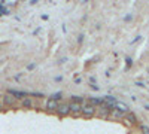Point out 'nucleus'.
Returning a JSON list of instances; mask_svg holds the SVG:
<instances>
[{
	"label": "nucleus",
	"mask_w": 149,
	"mask_h": 134,
	"mask_svg": "<svg viewBox=\"0 0 149 134\" xmlns=\"http://www.w3.org/2000/svg\"><path fill=\"white\" fill-rule=\"evenodd\" d=\"M112 110H113V106L109 104V103H103L102 106L95 107V116L102 118V119H107Z\"/></svg>",
	"instance_id": "1"
},
{
	"label": "nucleus",
	"mask_w": 149,
	"mask_h": 134,
	"mask_svg": "<svg viewBox=\"0 0 149 134\" xmlns=\"http://www.w3.org/2000/svg\"><path fill=\"white\" fill-rule=\"evenodd\" d=\"M57 115L60 118H64L67 115H70V109H69V101H60L57 106Z\"/></svg>",
	"instance_id": "2"
},
{
	"label": "nucleus",
	"mask_w": 149,
	"mask_h": 134,
	"mask_svg": "<svg viewBox=\"0 0 149 134\" xmlns=\"http://www.w3.org/2000/svg\"><path fill=\"white\" fill-rule=\"evenodd\" d=\"M81 116H84V118H93V116H95V107L91 106V104H88V103L82 104Z\"/></svg>",
	"instance_id": "3"
},
{
	"label": "nucleus",
	"mask_w": 149,
	"mask_h": 134,
	"mask_svg": "<svg viewBox=\"0 0 149 134\" xmlns=\"http://www.w3.org/2000/svg\"><path fill=\"white\" fill-rule=\"evenodd\" d=\"M6 94H9L10 97H14L15 100H22V99H26V97H29L27 91H18V90H12V88H9Z\"/></svg>",
	"instance_id": "4"
},
{
	"label": "nucleus",
	"mask_w": 149,
	"mask_h": 134,
	"mask_svg": "<svg viewBox=\"0 0 149 134\" xmlns=\"http://www.w3.org/2000/svg\"><path fill=\"white\" fill-rule=\"evenodd\" d=\"M69 109H70V115L78 118L81 116V110H82V104L79 103H73V101H69Z\"/></svg>",
	"instance_id": "5"
},
{
	"label": "nucleus",
	"mask_w": 149,
	"mask_h": 134,
	"mask_svg": "<svg viewBox=\"0 0 149 134\" xmlns=\"http://www.w3.org/2000/svg\"><path fill=\"white\" fill-rule=\"evenodd\" d=\"M57 106H58V101H55L52 99H48L45 101V109H46L48 112H55L57 110Z\"/></svg>",
	"instance_id": "6"
},
{
	"label": "nucleus",
	"mask_w": 149,
	"mask_h": 134,
	"mask_svg": "<svg viewBox=\"0 0 149 134\" xmlns=\"http://www.w3.org/2000/svg\"><path fill=\"white\" fill-rule=\"evenodd\" d=\"M86 103L94 106V107H98V106H102L104 103V100L100 99V97H90V99H86Z\"/></svg>",
	"instance_id": "7"
},
{
	"label": "nucleus",
	"mask_w": 149,
	"mask_h": 134,
	"mask_svg": "<svg viewBox=\"0 0 149 134\" xmlns=\"http://www.w3.org/2000/svg\"><path fill=\"white\" fill-rule=\"evenodd\" d=\"M33 106H34V101H33L31 97H26V99L21 100V107L22 109H31Z\"/></svg>",
	"instance_id": "8"
},
{
	"label": "nucleus",
	"mask_w": 149,
	"mask_h": 134,
	"mask_svg": "<svg viewBox=\"0 0 149 134\" xmlns=\"http://www.w3.org/2000/svg\"><path fill=\"white\" fill-rule=\"evenodd\" d=\"M124 116H125V113H122V112H119L118 109H113V110L110 112V115H109V118H110V119H115V121L124 119Z\"/></svg>",
	"instance_id": "9"
},
{
	"label": "nucleus",
	"mask_w": 149,
	"mask_h": 134,
	"mask_svg": "<svg viewBox=\"0 0 149 134\" xmlns=\"http://www.w3.org/2000/svg\"><path fill=\"white\" fill-rule=\"evenodd\" d=\"M113 109H118V110H119V112H122V113H128V112H130L128 106H127L125 103H122V101H116V103H115V106H113Z\"/></svg>",
	"instance_id": "10"
},
{
	"label": "nucleus",
	"mask_w": 149,
	"mask_h": 134,
	"mask_svg": "<svg viewBox=\"0 0 149 134\" xmlns=\"http://www.w3.org/2000/svg\"><path fill=\"white\" fill-rule=\"evenodd\" d=\"M124 119H127L128 122L131 124V125H134V124H137V116H136L133 112H128V113H125V116H124Z\"/></svg>",
	"instance_id": "11"
},
{
	"label": "nucleus",
	"mask_w": 149,
	"mask_h": 134,
	"mask_svg": "<svg viewBox=\"0 0 149 134\" xmlns=\"http://www.w3.org/2000/svg\"><path fill=\"white\" fill-rule=\"evenodd\" d=\"M3 104L5 106H14L15 104V99H14V97H10L9 94H6V95H3Z\"/></svg>",
	"instance_id": "12"
},
{
	"label": "nucleus",
	"mask_w": 149,
	"mask_h": 134,
	"mask_svg": "<svg viewBox=\"0 0 149 134\" xmlns=\"http://www.w3.org/2000/svg\"><path fill=\"white\" fill-rule=\"evenodd\" d=\"M70 101L79 103V104H85L86 103V99H85V97H81V95H70Z\"/></svg>",
	"instance_id": "13"
},
{
	"label": "nucleus",
	"mask_w": 149,
	"mask_h": 134,
	"mask_svg": "<svg viewBox=\"0 0 149 134\" xmlns=\"http://www.w3.org/2000/svg\"><path fill=\"white\" fill-rule=\"evenodd\" d=\"M49 99H52V100H55V101H61V100H63V92H61V91L54 92L52 95H49Z\"/></svg>",
	"instance_id": "14"
},
{
	"label": "nucleus",
	"mask_w": 149,
	"mask_h": 134,
	"mask_svg": "<svg viewBox=\"0 0 149 134\" xmlns=\"http://www.w3.org/2000/svg\"><path fill=\"white\" fill-rule=\"evenodd\" d=\"M140 128H142V131H143V134H149V127H146V125H142Z\"/></svg>",
	"instance_id": "15"
},
{
	"label": "nucleus",
	"mask_w": 149,
	"mask_h": 134,
	"mask_svg": "<svg viewBox=\"0 0 149 134\" xmlns=\"http://www.w3.org/2000/svg\"><path fill=\"white\" fill-rule=\"evenodd\" d=\"M90 87H91V90H94V91H98V90H100V88H98V87H97L95 83H91Z\"/></svg>",
	"instance_id": "16"
},
{
	"label": "nucleus",
	"mask_w": 149,
	"mask_h": 134,
	"mask_svg": "<svg viewBox=\"0 0 149 134\" xmlns=\"http://www.w3.org/2000/svg\"><path fill=\"white\" fill-rule=\"evenodd\" d=\"M136 85H137V87H140V88H143V87H145V82H140V81H137V82H136Z\"/></svg>",
	"instance_id": "17"
},
{
	"label": "nucleus",
	"mask_w": 149,
	"mask_h": 134,
	"mask_svg": "<svg viewBox=\"0 0 149 134\" xmlns=\"http://www.w3.org/2000/svg\"><path fill=\"white\" fill-rule=\"evenodd\" d=\"M140 39H142V36H137V37H134V40H131V45H133V43H136V42H139Z\"/></svg>",
	"instance_id": "18"
},
{
	"label": "nucleus",
	"mask_w": 149,
	"mask_h": 134,
	"mask_svg": "<svg viewBox=\"0 0 149 134\" xmlns=\"http://www.w3.org/2000/svg\"><path fill=\"white\" fill-rule=\"evenodd\" d=\"M34 67H36V63H31V64H29V66H27V69H29V70H33Z\"/></svg>",
	"instance_id": "19"
},
{
	"label": "nucleus",
	"mask_w": 149,
	"mask_h": 134,
	"mask_svg": "<svg viewBox=\"0 0 149 134\" xmlns=\"http://www.w3.org/2000/svg\"><path fill=\"white\" fill-rule=\"evenodd\" d=\"M82 40H84V34H79L78 36V43H82Z\"/></svg>",
	"instance_id": "20"
},
{
	"label": "nucleus",
	"mask_w": 149,
	"mask_h": 134,
	"mask_svg": "<svg viewBox=\"0 0 149 134\" xmlns=\"http://www.w3.org/2000/svg\"><path fill=\"white\" fill-rule=\"evenodd\" d=\"M125 60H127V64H128V66H131V64H133V60H131L130 57H127Z\"/></svg>",
	"instance_id": "21"
},
{
	"label": "nucleus",
	"mask_w": 149,
	"mask_h": 134,
	"mask_svg": "<svg viewBox=\"0 0 149 134\" xmlns=\"http://www.w3.org/2000/svg\"><path fill=\"white\" fill-rule=\"evenodd\" d=\"M133 19V15H125V18H124V21H130Z\"/></svg>",
	"instance_id": "22"
},
{
	"label": "nucleus",
	"mask_w": 149,
	"mask_h": 134,
	"mask_svg": "<svg viewBox=\"0 0 149 134\" xmlns=\"http://www.w3.org/2000/svg\"><path fill=\"white\" fill-rule=\"evenodd\" d=\"M63 81V76H55V82H61Z\"/></svg>",
	"instance_id": "23"
},
{
	"label": "nucleus",
	"mask_w": 149,
	"mask_h": 134,
	"mask_svg": "<svg viewBox=\"0 0 149 134\" xmlns=\"http://www.w3.org/2000/svg\"><path fill=\"white\" fill-rule=\"evenodd\" d=\"M66 61H67V58H66V57H63V58L60 60V63H66Z\"/></svg>",
	"instance_id": "24"
},
{
	"label": "nucleus",
	"mask_w": 149,
	"mask_h": 134,
	"mask_svg": "<svg viewBox=\"0 0 149 134\" xmlns=\"http://www.w3.org/2000/svg\"><path fill=\"white\" fill-rule=\"evenodd\" d=\"M40 18H42V19H43V21H46V19H48V18H49V17H48V15H42V17H40Z\"/></svg>",
	"instance_id": "25"
},
{
	"label": "nucleus",
	"mask_w": 149,
	"mask_h": 134,
	"mask_svg": "<svg viewBox=\"0 0 149 134\" xmlns=\"http://www.w3.org/2000/svg\"><path fill=\"white\" fill-rule=\"evenodd\" d=\"M90 82H91V83H94V82H95V78H94V76H91V78H90Z\"/></svg>",
	"instance_id": "26"
},
{
	"label": "nucleus",
	"mask_w": 149,
	"mask_h": 134,
	"mask_svg": "<svg viewBox=\"0 0 149 134\" xmlns=\"http://www.w3.org/2000/svg\"><path fill=\"white\" fill-rule=\"evenodd\" d=\"M145 109H146V110H149V104H145Z\"/></svg>",
	"instance_id": "27"
},
{
	"label": "nucleus",
	"mask_w": 149,
	"mask_h": 134,
	"mask_svg": "<svg viewBox=\"0 0 149 134\" xmlns=\"http://www.w3.org/2000/svg\"><path fill=\"white\" fill-rule=\"evenodd\" d=\"M2 15H3V12H0V17H2Z\"/></svg>",
	"instance_id": "28"
},
{
	"label": "nucleus",
	"mask_w": 149,
	"mask_h": 134,
	"mask_svg": "<svg viewBox=\"0 0 149 134\" xmlns=\"http://www.w3.org/2000/svg\"><path fill=\"white\" fill-rule=\"evenodd\" d=\"M0 109H2V104H0Z\"/></svg>",
	"instance_id": "29"
},
{
	"label": "nucleus",
	"mask_w": 149,
	"mask_h": 134,
	"mask_svg": "<svg viewBox=\"0 0 149 134\" xmlns=\"http://www.w3.org/2000/svg\"><path fill=\"white\" fill-rule=\"evenodd\" d=\"M148 73H149V69H148Z\"/></svg>",
	"instance_id": "30"
}]
</instances>
